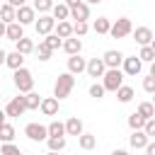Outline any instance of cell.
Masks as SVG:
<instances>
[{
    "label": "cell",
    "mask_w": 155,
    "mask_h": 155,
    "mask_svg": "<svg viewBox=\"0 0 155 155\" xmlns=\"http://www.w3.org/2000/svg\"><path fill=\"white\" fill-rule=\"evenodd\" d=\"M7 5H12V7H22V5H27V0H7Z\"/></svg>",
    "instance_id": "ee69618b"
},
{
    "label": "cell",
    "mask_w": 155,
    "mask_h": 155,
    "mask_svg": "<svg viewBox=\"0 0 155 155\" xmlns=\"http://www.w3.org/2000/svg\"><path fill=\"white\" fill-rule=\"evenodd\" d=\"M24 97V107L27 109H39V104H41V97L31 90V92H27V94H22Z\"/></svg>",
    "instance_id": "f546056e"
},
{
    "label": "cell",
    "mask_w": 155,
    "mask_h": 155,
    "mask_svg": "<svg viewBox=\"0 0 155 155\" xmlns=\"http://www.w3.org/2000/svg\"><path fill=\"white\" fill-rule=\"evenodd\" d=\"M63 2H65L68 7H75V5H78V2H82V0H63Z\"/></svg>",
    "instance_id": "f6af8a7d"
},
{
    "label": "cell",
    "mask_w": 155,
    "mask_h": 155,
    "mask_svg": "<svg viewBox=\"0 0 155 155\" xmlns=\"http://www.w3.org/2000/svg\"><path fill=\"white\" fill-rule=\"evenodd\" d=\"M61 48H63L68 56H75V53H80V51H82V41H80L78 36H68V39H63V41H61Z\"/></svg>",
    "instance_id": "5bb4252c"
},
{
    "label": "cell",
    "mask_w": 155,
    "mask_h": 155,
    "mask_svg": "<svg viewBox=\"0 0 155 155\" xmlns=\"http://www.w3.org/2000/svg\"><path fill=\"white\" fill-rule=\"evenodd\" d=\"M73 87H75V75H70V73H61V75L56 78V82H53V97L61 102V99L70 97Z\"/></svg>",
    "instance_id": "6da1fadb"
},
{
    "label": "cell",
    "mask_w": 155,
    "mask_h": 155,
    "mask_svg": "<svg viewBox=\"0 0 155 155\" xmlns=\"http://www.w3.org/2000/svg\"><path fill=\"white\" fill-rule=\"evenodd\" d=\"M0 140H2V143H12V140H15V126H12V124L5 121V124L0 126Z\"/></svg>",
    "instance_id": "f1b7e54d"
},
{
    "label": "cell",
    "mask_w": 155,
    "mask_h": 155,
    "mask_svg": "<svg viewBox=\"0 0 155 155\" xmlns=\"http://www.w3.org/2000/svg\"><path fill=\"white\" fill-rule=\"evenodd\" d=\"M15 51L22 53V56H29V53H34V41L27 39V36H22V39L15 41Z\"/></svg>",
    "instance_id": "7402d4cb"
},
{
    "label": "cell",
    "mask_w": 155,
    "mask_h": 155,
    "mask_svg": "<svg viewBox=\"0 0 155 155\" xmlns=\"http://www.w3.org/2000/svg\"><path fill=\"white\" fill-rule=\"evenodd\" d=\"M34 51H36L39 61H48V58H51V53H53V51H51V48H48V46H46L44 41H41L39 46H34Z\"/></svg>",
    "instance_id": "d590c367"
},
{
    "label": "cell",
    "mask_w": 155,
    "mask_h": 155,
    "mask_svg": "<svg viewBox=\"0 0 155 155\" xmlns=\"http://www.w3.org/2000/svg\"><path fill=\"white\" fill-rule=\"evenodd\" d=\"M34 12H39V15H48L51 12V7H53V0H34Z\"/></svg>",
    "instance_id": "d6a6232c"
},
{
    "label": "cell",
    "mask_w": 155,
    "mask_h": 155,
    "mask_svg": "<svg viewBox=\"0 0 155 155\" xmlns=\"http://www.w3.org/2000/svg\"><path fill=\"white\" fill-rule=\"evenodd\" d=\"M61 41H63V39H58V36H56L53 31L44 36V44H46V46H48L51 51H56V48H61Z\"/></svg>",
    "instance_id": "e575fe53"
},
{
    "label": "cell",
    "mask_w": 155,
    "mask_h": 155,
    "mask_svg": "<svg viewBox=\"0 0 155 155\" xmlns=\"http://www.w3.org/2000/svg\"><path fill=\"white\" fill-rule=\"evenodd\" d=\"M34 19H36V12H34V7H31V5L15 7V22H17V24L27 27V24H34Z\"/></svg>",
    "instance_id": "8992f818"
},
{
    "label": "cell",
    "mask_w": 155,
    "mask_h": 155,
    "mask_svg": "<svg viewBox=\"0 0 155 155\" xmlns=\"http://www.w3.org/2000/svg\"><path fill=\"white\" fill-rule=\"evenodd\" d=\"M143 90H145L148 94H153V92H155V73H150V75H145V78H143Z\"/></svg>",
    "instance_id": "ab89813d"
},
{
    "label": "cell",
    "mask_w": 155,
    "mask_h": 155,
    "mask_svg": "<svg viewBox=\"0 0 155 155\" xmlns=\"http://www.w3.org/2000/svg\"><path fill=\"white\" fill-rule=\"evenodd\" d=\"M104 70H107V65L102 63V58H90L87 65H85V73H87L90 78H102Z\"/></svg>",
    "instance_id": "7c38bea8"
},
{
    "label": "cell",
    "mask_w": 155,
    "mask_h": 155,
    "mask_svg": "<svg viewBox=\"0 0 155 155\" xmlns=\"http://www.w3.org/2000/svg\"><path fill=\"white\" fill-rule=\"evenodd\" d=\"M0 155H22V150L15 143H2L0 145Z\"/></svg>",
    "instance_id": "74e56055"
},
{
    "label": "cell",
    "mask_w": 155,
    "mask_h": 155,
    "mask_svg": "<svg viewBox=\"0 0 155 155\" xmlns=\"http://www.w3.org/2000/svg\"><path fill=\"white\" fill-rule=\"evenodd\" d=\"M87 31H90L87 22H73V36H85Z\"/></svg>",
    "instance_id": "f35d334b"
},
{
    "label": "cell",
    "mask_w": 155,
    "mask_h": 155,
    "mask_svg": "<svg viewBox=\"0 0 155 155\" xmlns=\"http://www.w3.org/2000/svg\"><path fill=\"white\" fill-rule=\"evenodd\" d=\"M2 111H5V116H22V114L27 111V107H24V97H22V94H19V97H12Z\"/></svg>",
    "instance_id": "9c48e42d"
},
{
    "label": "cell",
    "mask_w": 155,
    "mask_h": 155,
    "mask_svg": "<svg viewBox=\"0 0 155 155\" xmlns=\"http://www.w3.org/2000/svg\"><path fill=\"white\" fill-rule=\"evenodd\" d=\"M148 140H150V138H148V136H145V133L138 128V131H133V133H131V138H128V145H131V148H136V150H143Z\"/></svg>",
    "instance_id": "ffe728a7"
},
{
    "label": "cell",
    "mask_w": 155,
    "mask_h": 155,
    "mask_svg": "<svg viewBox=\"0 0 155 155\" xmlns=\"http://www.w3.org/2000/svg\"><path fill=\"white\" fill-rule=\"evenodd\" d=\"M5 56H7V51H2V48H0V65H5Z\"/></svg>",
    "instance_id": "bcb514c9"
},
{
    "label": "cell",
    "mask_w": 155,
    "mask_h": 155,
    "mask_svg": "<svg viewBox=\"0 0 155 155\" xmlns=\"http://www.w3.org/2000/svg\"><path fill=\"white\" fill-rule=\"evenodd\" d=\"M136 114L143 116V119H153V116H155V107H153L150 102H140L138 109H136Z\"/></svg>",
    "instance_id": "4dcf8cb0"
},
{
    "label": "cell",
    "mask_w": 155,
    "mask_h": 155,
    "mask_svg": "<svg viewBox=\"0 0 155 155\" xmlns=\"http://www.w3.org/2000/svg\"><path fill=\"white\" fill-rule=\"evenodd\" d=\"M82 2H87V5H97V2H102V0H82Z\"/></svg>",
    "instance_id": "f907efd6"
},
{
    "label": "cell",
    "mask_w": 155,
    "mask_h": 155,
    "mask_svg": "<svg viewBox=\"0 0 155 155\" xmlns=\"http://www.w3.org/2000/svg\"><path fill=\"white\" fill-rule=\"evenodd\" d=\"M51 17H53L56 22H61V19H70V7H68L65 2H53V7H51Z\"/></svg>",
    "instance_id": "e0dca14e"
},
{
    "label": "cell",
    "mask_w": 155,
    "mask_h": 155,
    "mask_svg": "<svg viewBox=\"0 0 155 155\" xmlns=\"http://www.w3.org/2000/svg\"><path fill=\"white\" fill-rule=\"evenodd\" d=\"M5 27H7V24H5V22H0V39L5 36Z\"/></svg>",
    "instance_id": "c3c4849f"
},
{
    "label": "cell",
    "mask_w": 155,
    "mask_h": 155,
    "mask_svg": "<svg viewBox=\"0 0 155 155\" xmlns=\"http://www.w3.org/2000/svg\"><path fill=\"white\" fill-rule=\"evenodd\" d=\"M143 150H145V155H155V143H153V140H148Z\"/></svg>",
    "instance_id": "7bdbcfd3"
},
{
    "label": "cell",
    "mask_w": 155,
    "mask_h": 155,
    "mask_svg": "<svg viewBox=\"0 0 155 155\" xmlns=\"http://www.w3.org/2000/svg\"><path fill=\"white\" fill-rule=\"evenodd\" d=\"M109 27H111V19H107V17H97L92 24L94 34H109Z\"/></svg>",
    "instance_id": "4316f807"
},
{
    "label": "cell",
    "mask_w": 155,
    "mask_h": 155,
    "mask_svg": "<svg viewBox=\"0 0 155 155\" xmlns=\"http://www.w3.org/2000/svg\"><path fill=\"white\" fill-rule=\"evenodd\" d=\"M63 126H65V136H80L82 133V119H78V116H70Z\"/></svg>",
    "instance_id": "d6986e66"
},
{
    "label": "cell",
    "mask_w": 155,
    "mask_h": 155,
    "mask_svg": "<svg viewBox=\"0 0 155 155\" xmlns=\"http://www.w3.org/2000/svg\"><path fill=\"white\" fill-rule=\"evenodd\" d=\"M131 34H133L136 44H140V46L153 44V29L150 27H136V29H131Z\"/></svg>",
    "instance_id": "30bf717a"
},
{
    "label": "cell",
    "mask_w": 155,
    "mask_h": 155,
    "mask_svg": "<svg viewBox=\"0 0 155 155\" xmlns=\"http://www.w3.org/2000/svg\"><path fill=\"white\" fill-rule=\"evenodd\" d=\"M124 73L119 70V68H107L104 70V75H102V87H104V92H116L121 85H124Z\"/></svg>",
    "instance_id": "7a4b0ae2"
},
{
    "label": "cell",
    "mask_w": 155,
    "mask_h": 155,
    "mask_svg": "<svg viewBox=\"0 0 155 155\" xmlns=\"http://www.w3.org/2000/svg\"><path fill=\"white\" fill-rule=\"evenodd\" d=\"M5 65H7V68H12V70H17V68H22V65H24V56H22V53H17V51H12V53H7V56H5Z\"/></svg>",
    "instance_id": "603a6c76"
},
{
    "label": "cell",
    "mask_w": 155,
    "mask_h": 155,
    "mask_svg": "<svg viewBox=\"0 0 155 155\" xmlns=\"http://www.w3.org/2000/svg\"><path fill=\"white\" fill-rule=\"evenodd\" d=\"M46 131H48V136H65V126H63V121H51V124L46 126Z\"/></svg>",
    "instance_id": "836d02e7"
},
{
    "label": "cell",
    "mask_w": 155,
    "mask_h": 155,
    "mask_svg": "<svg viewBox=\"0 0 155 155\" xmlns=\"http://www.w3.org/2000/svg\"><path fill=\"white\" fill-rule=\"evenodd\" d=\"M12 78H15V87L19 90V94H27V92L34 90V75H31V70H27L24 65L17 68Z\"/></svg>",
    "instance_id": "3957f363"
},
{
    "label": "cell",
    "mask_w": 155,
    "mask_h": 155,
    "mask_svg": "<svg viewBox=\"0 0 155 155\" xmlns=\"http://www.w3.org/2000/svg\"><path fill=\"white\" fill-rule=\"evenodd\" d=\"M0 22H5V24H10V22H15V7L12 5H0Z\"/></svg>",
    "instance_id": "1f68e13d"
},
{
    "label": "cell",
    "mask_w": 155,
    "mask_h": 155,
    "mask_svg": "<svg viewBox=\"0 0 155 155\" xmlns=\"http://www.w3.org/2000/svg\"><path fill=\"white\" fill-rule=\"evenodd\" d=\"M85 65H87V61H85L80 53H75V56L68 58V73H70V75H80V73H85Z\"/></svg>",
    "instance_id": "9a60e30c"
},
{
    "label": "cell",
    "mask_w": 155,
    "mask_h": 155,
    "mask_svg": "<svg viewBox=\"0 0 155 155\" xmlns=\"http://www.w3.org/2000/svg\"><path fill=\"white\" fill-rule=\"evenodd\" d=\"M0 99H2V94H0Z\"/></svg>",
    "instance_id": "f5cc1de1"
},
{
    "label": "cell",
    "mask_w": 155,
    "mask_h": 155,
    "mask_svg": "<svg viewBox=\"0 0 155 155\" xmlns=\"http://www.w3.org/2000/svg\"><path fill=\"white\" fill-rule=\"evenodd\" d=\"M5 119H7V116H5V111H2V109H0V126H2V124H5Z\"/></svg>",
    "instance_id": "681fc988"
},
{
    "label": "cell",
    "mask_w": 155,
    "mask_h": 155,
    "mask_svg": "<svg viewBox=\"0 0 155 155\" xmlns=\"http://www.w3.org/2000/svg\"><path fill=\"white\" fill-rule=\"evenodd\" d=\"M24 136L29 138V140H34V143H41V140H46L48 138V131H46V126L44 124H27L24 126Z\"/></svg>",
    "instance_id": "5b68a950"
},
{
    "label": "cell",
    "mask_w": 155,
    "mask_h": 155,
    "mask_svg": "<svg viewBox=\"0 0 155 155\" xmlns=\"http://www.w3.org/2000/svg\"><path fill=\"white\" fill-rule=\"evenodd\" d=\"M46 155H61V153H53V150H48V153H46Z\"/></svg>",
    "instance_id": "816d5d0a"
},
{
    "label": "cell",
    "mask_w": 155,
    "mask_h": 155,
    "mask_svg": "<svg viewBox=\"0 0 155 155\" xmlns=\"http://www.w3.org/2000/svg\"><path fill=\"white\" fill-rule=\"evenodd\" d=\"M46 145H48V150L61 153V150L65 148V136H48V138H46Z\"/></svg>",
    "instance_id": "484cf974"
},
{
    "label": "cell",
    "mask_w": 155,
    "mask_h": 155,
    "mask_svg": "<svg viewBox=\"0 0 155 155\" xmlns=\"http://www.w3.org/2000/svg\"><path fill=\"white\" fill-rule=\"evenodd\" d=\"M53 27H56V19H53L51 15H39V19H34V29H36V34H41V36L51 34Z\"/></svg>",
    "instance_id": "52a82bcc"
},
{
    "label": "cell",
    "mask_w": 155,
    "mask_h": 155,
    "mask_svg": "<svg viewBox=\"0 0 155 155\" xmlns=\"http://www.w3.org/2000/svg\"><path fill=\"white\" fill-rule=\"evenodd\" d=\"M53 34H56L58 39H68V36H73V22H68V19H61V22H56V27H53Z\"/></svg>",
    "instance_id": "ac0fdd59"
},
{
    "label": "cell",
    "mask_w": 155,
    "mask_h": 155,
    "mask_svg": "<svg viewBox=\"0 0 155 155\" xmlns=\"http://www.w3.org/2000/svg\"><path fill=\"white\" fill-rule=\"evenodd\" d=\"M143 121H145V119H143V116H138L136 111H133V114H128V128H131V131L143 128Z\"/></svg>",
    "instance_id": "8d00e7d4"
},
{
    "label": "cell",
    "mask_w": 155,
    "mask_h": 155,
    "mask_svg": "<svg viewBox=\"0 0 155 155\" xmlns=\"http://www.w3.org/2000/svg\"><path fill=\"white\" fill-rule=\"evenodd\" d=\"M121 65H124V70H121L124 75H138V73L143 70V63H140L138 56H124Z\"/></svg>",
    "instance_id": "ba28073f"
},
{
    "label": "cell",
    "mask_w": 155,
    "mask_h": 155,
    "mask_svg": "<svg viewBox=\"0 0 155 155\" xmlns=\"http://www.w3.org/2000/svg\"><path fill=\"white\" fill-rule=\"evenodd\" d=\"M78 145H80L82 150H92V148L97 145V138H94L92 133H85V131H82V133L78 136Z\"/></svg>",
    "instance_id": "d4e9b609"
},
{
    "label": "cell",
    "mask_w": 155,
    "mask_h": 155,
    "mask_svg": "<svg viewBox=\"0 0 155 155\" xmlns=\"http://www.w3.org/2000/svg\"><path fill=\"white\" fill-rule=\"evenodd\" d=\"M121 61H124V53H121L119 48H109V51H104V56H102V63H104L107 68H119Z\"/></svg>",
    "instance_id": "8fae6325"
},
{
    "label": "cell",
    "mask_w": 155,
    "mask_h": 155,
    "mask_svg": "<svg viewBox=\"0 0 155 155\" xmlns=\"http://www.w3.org/2000/svg\"><path fill=\"white\" fill-rule=\"evenodd\" d=\"M90 97H94V99H102V97H104V87H102L99 82L90 85Z\"/></svg>",
    "instance_id": "b9f144b4"
},
{
    "label": "cell",
    "mask_w": 155,
    "mask_h": 155,
    "mask_svg": "<svg viewBox=\"0 0 155 155\" xmlns=\"http://www.w3.org/2000/svg\"><path fill=\"white\" fill-rule=\"evenodd\" d=\"M131 29H133L131 19H128V17H119L116 22H111V27H109V36H114V39H126V36L131 34Z\"/></svg>",
    "instance_id": "277c9868"
},
{
    "label": "cell",
    "mask_w": 155,
    "mask_h": 155,
    "mask_svg": "<svg viewBox=\"0 0 155 155\" xmlns=\"http://www.w3.org/2000/svg\"><path fill=\"white\" fill-rule=\"evenodd\" d=\"M133 97H136V92H133V87H128V85H121V87L116 90V99H119L121 104H128Z\"/></svg>",
    "instance_id": "cb8c5ba5"
},
{
    "label": "cell",
    "mask_w": 155,
    "mask_h": 155,
    "mask_svg": "<svg viewBox=\"0 0 155 155\" xmlns=\"http://www.w3.org/2000/svg\"><path fill=\"white\" fill-rule=\"evenodd\" d=\"M70 19H75V22H87V19H90V5H87V2H78L75 7H70Z\"/></svg>",
    "instance_id": "4fadbf2b"
},
{
    "label": "cell",
    "mask_w": 155,
    "mask_h": 155,
    "mask_svg": "<svg viewBox=\"0 0 155 155\" xmlns=\"http://www.w3.org/2000/svg\"><path fill=\"white\" fill-rule=\"evenodd\" d=\"M39 109H41L44 116H56L58 114V99L56 97H44L41 104H39Z\"/></svg>",
    "instance_id": "2e32d148"
},
{
    "label": "cell",
    "mask_w": 155,
    "mask_h": 155,
    "mask_svg": "<svg viewBox=\"0 0 155 155\" xmlns=\"http://www.w3.org/2000/svg\"><path fill=\"white\" fill-rule=\"evenodd\" d=\"M140 63H153L155 61V46L148 44V46H140V53H138Z\"/></svg>",
    "instance_id": "83f0119b"
},
{
    "label": "cell",
    "mask_w": 155,
    "mask_h": 155,
    "mask_svg": "<svg viewBox=\"0 0 155 155\" xmlns=\"http://www.w3.org/2000/svg\"><path fill=\"white\" fill-rule=\"evenodd\" d=\"M5 36H7L10 41H17V39H22V36H24V27H22V24H17V22H10V24L5 27Z\"/></svg>",
    "instance_id": "44dd1931"
},
{
    "label": "cell",
    "mask_w": 155,
    "mask_h": 155,
    "mask_svg": "<svg viewBox=\"0 0 155 155\" xmlns=\"http://www.w3.org/2000/svg\"><path fill=\"white\" fill-rule=\"evenodd\" d=\"M111 155H128V150H124V148H119V150H114Z\"/></svg>",
    "instance_id": "7dc6e473"
},
{
    "label": "cell",
    "mask_w": 155,
    "mask_h": 155,
    "mask_svg": "<svg viewBox=\"0 0 155 155\" xmlns=\"http://www.w3.org/2000/svg\"><path fill=\"white\" fill-rule=\"evenodd\" d=\"M140 131H143V133H145L148 138H153V136H155V116H153V119H145V121H143V128H140Z\"/></svg>",
    "instance_id": "60d3db41"
}]
</instances>
